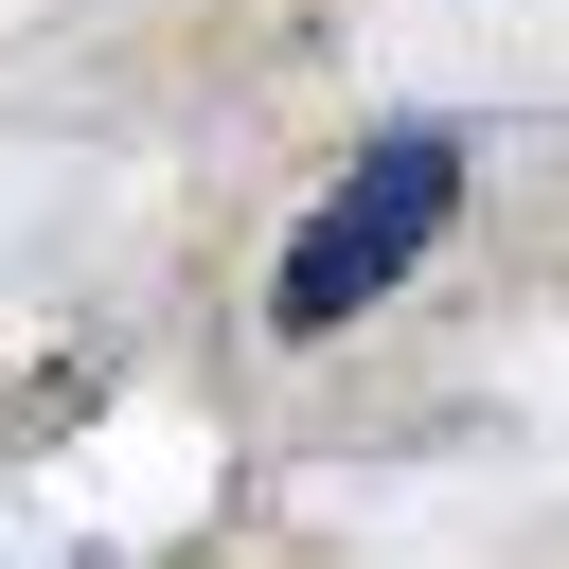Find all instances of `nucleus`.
Segmentation results:
<instances>
[{"instance_id": "f257e3e1", "label": "nucleus", "mask_w": 569, "mask_h": 569, "mask_svg": "<svg viewBox=\"0 0 569 569\" xmlns=\"http://www.w3.org/2000/svg\"><path fill=\"white\" fill-rule=\"evenodd\" d=\"M462 213V124H391L320 213H302V249H284V284H267V320L284 338H338L373 284H409V249Z\"/></svg>"}]
</instances>
